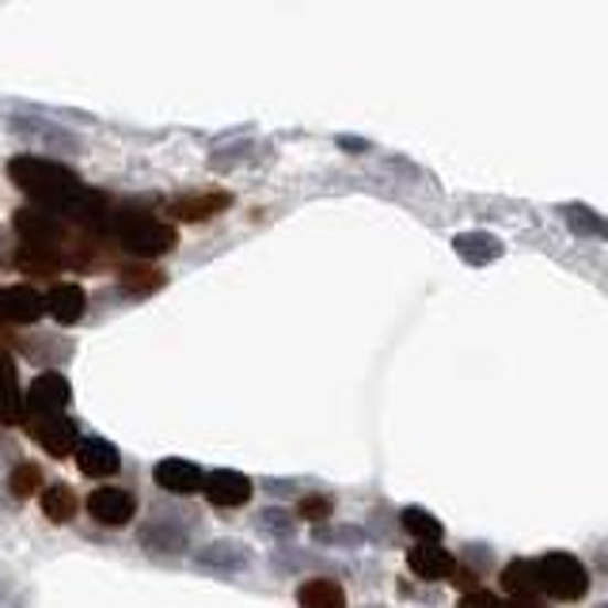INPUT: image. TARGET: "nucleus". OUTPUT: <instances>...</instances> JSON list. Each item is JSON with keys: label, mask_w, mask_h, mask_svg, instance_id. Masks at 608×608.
Wrapping results in <instances>:
<instances>
[{"label": "nucleus", "mask_w": 608, "mask_h": 608, "mask_svg": "<svg viewBox=\"0 0 608 608\" xmlns=\"http://www.w3.org/2000/svg\"><path fill=\"white\" fill-rule=\"evenodd\" d=\"M12 130H15V134H23V137H34V141L50 145V149H62V152H84V145L76 141L73 134L57 130V126L39 122V118H15Z\"/></svg>", "instance_id": "obj_22"}, {"label": "nucleus", "mask_w": 608, "mask_h": 608, "mask_svg": "<svg viewBox=\"0 0 608 608\" xmlns=\"http://www.w3.org/2000/svg\"><path fill=\"white\" fill-rule=\"evenodd\" d=\"M137 541H141V547H149V552L179 555L186 547V529L183 525H171V518L157 513V518L141 525V536H137Z\"/></svg>", "instance_id": "obj_14"}, {"label": "nucleus", "mask_w": 608, "mask_h": 608, "mask_svg": "<svg viewBox=\"0 0 608 608\" xmlns=\"http://www.w3.org/2000/svg\"><path fill=\"white\" fill-rule=\"evenodd\" d=\"M8 175L23 194L34 199V210L50 213L57 221H73V225L103 233L110 225V202L107 194L84 186L65 164H54L46 157H15L8 164Z\"/></svg>", "instance_id": "obj_1"}, {"label": "nucleus", "mask_w": 608, "mask_h": 608, "mask_svg": "<svg viewBox=\"0 0 608 608\" xmlns=\"http://www.w3.org/2000/svg\"><path fill=\"white\" fill-rule=\"evenodd\" d=\"M46 308L57 323H76L84 312H88V294H84L81 286H73V281H62V286L50 289Z\"/></svg>", "instance_id": "obj_19"}, {"label": "nucleus", "mask_w": 608, "mask_h": 608, "mask_svg": "<svg viewBox=\"0 0 608 608\" xmlns=\"http://www.w3.org/2000/svg\"><path fill=\"white\" fill-rule=\"evenodd\" d=\"M0 323H4V312H0Z\"/></svg>", "instance_id": "obj_34"}, {"label": "nucleus", "mask_w": 608, "mask_h": 608, "mask_svg": "<svg viewBox=\"0 0 608 608\" xmlns=\"http://www.w3.org/2000/svg\"><path fill=\"white\" fill-rule=\"evenodd\" d=\"M370 608H381V605H370Z\"/></svg>", "instance_id": "obj_35"}, {"label": "nucleus", "mask_w": 608, "mask_h": 608, "mask_svg": "<svg viewBox=\"0 0 608 608\" xmlns=\"http://www.w3.org/2000/svg\"><path fill=\"white\" fill-rule=\"evenodd\" d=\"M88 513L107 529H122L134 521L137 513V499L122 487H99V491L88 494Z\"/></svg>", "instance_id": "obj_7"}, {"label": "nucleus", "mask_w": 608, "mask_h": 608, "mask_svg": "<svg viewBox=\"0 0 608 608\" xmlns=\"http://www.w3.org/2000/svg\"><path fill=\"white\" fill-rule=\"evenodd\" d=\"M202 491L205 499L213 502V506H244L247 499H252V479L244 472H233V468H217V472H210L202 479Z\"/></svg>", "instance_id": "obj_8"}, {"label": "nucleus", "mask_w": 608, "mask_h": 608, "mask_svg": "<svg viewBox=\"0 0 608 608\" xmlns=\"http://www.w3.org/2000/svg\"><path fill=\"white\" fill-rule=\"evenodd\" d=\"M499 586L510 601H536L541 582H536V559H510L499 575Z\"/></svg>", "instance_id": "obj_13"}, {"label": "nucleus", "mask_w": 608, "mask_h": 608, "mask_svg": "<svg viewBox=\"0 0 608 608\" xmlns=\"http://www.w3.org/2000/svg\"><path fill=\"white\" fill-rule=\"evenodd\" d=\"M252 563V552L236 541H217L199 552V567L217 570V575H233V570H244Z\"/></svg>", "instance_id": "obj_18"}, {"label": "nucleus", "mask_w": 608, "mask_h": 608, "mask_svg": "<svg viewBox=\"0 0 608 608\" xmlns=\"http://www.w3.org/2000/svg\"><path fill=\"white\" fill-rule=\"evenodd\" d=\"M15 267L34 278H50L65 267V247H50V244H20L15 247Z\"/></svg>", "instance_id": "obj_16"}, {"label": "nucleus", "mask_w": 608, "mask_h": 608, "mask_svg": "<svg viewBox=\"0 0 608 608\" xmlns=\"http://www.w3.org/2000/svg\"><path fill=\"white\" fill-rule=\"evenodd\" d=\"M152 479H157V487L160 491H168V494H194V491H202V468L199 465H191V460H160L157 468H152Z\"/></svg>", "instance_id": "obj_11"}, {"label": "nucleus", "mask_w": 608, "mask_h": 608, "mask_svg": "<svg viewBox=\"0 0 608 608\" xmlns=\"http://www.w3.org/2000/svg\"><path fill=\"white\" fill-rule=\"evenodd\" d=\"M4 597H8V570L0 567V601H4Z\"/></svg>", "instance_id": "obj_33"}, {"label": "nucleus", "mask_w": 608, "mask_h": 608, "mask_svg": "<svg viewBox=\"0 0 608 608\" xmlns=\"http://www.w3.org/2000/svg\"><path fill=\"white\" fill-rule=\"evenodd\" d=\"M23 396L20 381H15V362L12 354L0 350V426H20L23 423Z\"/></svg>", "instance_id": "obj_17"}, {"label": "nucleus", "mask_w": 608, "mask_h": 608, "mask_svg": "<svg viewBox=\"0 0 608 608\" xmlns=\"http://www.w3.org/2000/svg\"><path fill=\"white\" fill-rule=\"evenodd\" d=\"M407 567H410V575L423 582H449L457 559H452L441 544H415L407 552Z\"/></svg>", "instance_id": "obj_10"}, {"label": "nucleus", "mask_w": 608, "mask_h": 608, "mask_svg": "<svg viewBox=\"0 0 608 608\" xmlns=\"http://www.w3.org/2000/svg\"><path fill=\"white\" fill-rule=\"evenodd\" d=\"M42 513H46L54 525H65L68 518L76 513V494L68 483H50L42 487Z\"/></svg>", "instance_id": "obj_23"}, {"label": "nucleus", "mask_w": 608, "mask_h": 608, "mask_svg": "<svg viewBox=\"0 0 608 608\" xmlns=\"http://www.w3.org/2000/svg\"><path fill=\"white\" fill-rule=\"evenodd\" d=\"M259 529L274 536H294V513L286 510H263L259 513Z\"/></svg>", "instance_id": "obj_29"}, {"label": "nucleus", "mask_w": 608, "mask_h": 608, "mask_svg": "<svg viewBox=\"0 0 608 608\" xmlns=\"http://www.w3.org/2000/svg\"><path fill=\"white\" fill-rule=\"evenodd\" d=\"M39 487H46V483H42V468L39 465H15L12 476H8V494H12V499H20V502L31 499Z\"/></svg>", "instance_id": "obj_26"}, {"label": "nucleus", "mask_w": 608, "mask_h": 608, "mask_svg": "<svg viewBox=\"0 0 608 608\" xmlns=\"http://www.w3.org/2000/svg\"><path fill=\"white\" fill-rule=\"evenodd\" d=\"M399 521H404V529L415 536V544H441V521L434 518V513L410 506V510L399 513Z\"/></svg>", "instance_id": "obj_25"}, {"label": "nucleus", "mask_w": 608, "mask_h": 608, "mask_svg": "<svg viewBox=\"0 0 608 608\" xmlns=\"http://www.w3.org/2000/svg\"><path fill=\"white\" fill-rule=\"evenodd\" d=\"M457 608H506V605H502V597H499V594H491V589L479 586V589H472V594L460 597Z\"/></svg>", "instance_id": "obj_30"}, {"label": "nucleus", "mask_w": 608, "mask_h": 608, "mask_svg": "<svg viewBox=\"0 0 608 608\" xmlns=\"http://www.w3.org/2000/svg\"><path fill=\"white\" fill-rule=\"evenodd\" d=\"M110 228H115L118 244L130 255H137V259H157V255H164L179 244L175 228H171L168 221L152 217L141 205H118V210L110 213Z\"/></svg>", "instance_id": "obj_2"}, {"label": "nucleus", "mask_w": 608, "mask_h": 608, "mask_svg": "<svg viewBox=\"0 0 608 608\" xmlns=\"http://www.w3.org/2000/svg\"><path fill=\"white\" fill-rule=\"evenodd\" d=\"M297 605L301 608H346V589L331 578H308L297 589Z\"/></svg>", "instance_id": "obj_20"}, {"label": "nucleus", "mask_w": 608, "mask_h": 608, "mask_svg": "<svg viewBox=\"0 0 608 608\" xmlns=\"http://www.w3.org/2000/svg\"><path fill=\"white\" fill-rule=\"evenodd\" d=\"M12 228L15 236H20V244H50V247H65L68 239V228L62 225L57 217H50V213L34 210V205H28V210H15L12 217Z\"/></svg>", "instance_id": "obj_5"}, {"label": "nucleus", "mask_w": 608, "mask_h": 608, "mask_svg": "<svg viewBox=\"0 0 608 608\" xmlns=\"http://www.w3.org/2000/svg\"><path fill=\"white\" fill-rule=\"evenodd\" d=\"M536 582H541V594H547L552 601L563 605H578L589 597V567L570 552H547L536 559Z\"/></svg>", "instance_id": "obj_3"}, {"label": "nucleus", "mask_w": 608, "mask_h": 608, "mask_svg": "<svg viewBox=\"0 0 608 608\" xmlns=\"http://www.w3.org/2000/svg\"><path fill=\"white\" fill-rule=\"evenodd\" d=\"M567 221H570V228H575L578 236L608 239V221H601L594 210H586V205H567Z\"/></svg>", "instance_id": "obj_27"}, {"label": "nucleus", "mask_w": 608, "mask_h": 608, "mask_svg": "<svg viewBox=\"0 0 608 608\" xmlns=\"http://www.w3.org/2000/svg\"><path fill=\"white\" fill-rule=\"evenodd\" d=\"M228 205H233V194H225V191L183 194V199H175L168 205V213L175 221H210V217H217L221 210H228Z\"/></svg>", "instance_id": "obj_15"}, {"label": "nucleus", "mask_w": 608, "mask_h": 608, "mask_svg": "<svg viewBox=\"0 0 608 608\" xmlns=\"http://www.w3.org/2000/svg\"><path fill=\"white\" fill-rule=\"evenodd\" d=\"M118 281H122V289L130 297H149L164 286V274H160L157 267H141V263H134V267L118 270Z\"/></svg>", "instance_id": "obj_24"}, {"label": "nucleus", "mask_w": 608, "mask_h": 608, "mask_svg": "<svg viewBox=\"0 0 608 608\" xmlns=\"http://www.w3.org/2000/svg\"><path fill=\"white\" fill-rule=\"evenodd\" d=\"M331 510H335V506H331L328 494H305V499L297 502V518L316 521V525H320V521H328Z\"/></svg>", "instance_id": "obj_28"}, {"label": "nucleus", "mask_w": 608, "mask_h": 608, "mask_svg": "<svg viewBox=\"0 0 608 608\" xmlns=\"http://www.w3.org/2000/svg\"><path fill=\"white\" fill-rule=\"evenodd\" d=\"M73 460H76V468H81L84 476H92V479H107V476H115L118 468H122L118 449L110 441H103V438H84L81 445H76Z\"/></svg>", "instance_id": "obj_9"}, {"label": "nucleus", "mask_w": 608, "mask_h": 608, "mask_svg": "<svg viewBox=\"0 0 608 608\" xmlns=\"http://www.w3.org/2000/svg\"><path fill=\"white\" fill-rule=\"evenodd\" d=\"M597 563H601V570L608 575V544H605V547H597Z\"/></svg>", "instance_id": "obj_32"}, {"label": "nucleus", "mask_w": 608, "mask_h": 608, "mask_svg": "<svg viewBox=\"0 0 608 608\" xmlns=\"http://www.w3.org/2000/svg\"><path fill=\"white\" fill-rule=\"evenodd\" d=\"M0 312L4 323H34L46 312V297H39L31 286H8L0 289Z\"/></svg>", "instance_id": "obj_12"}, {"label": "nucleus", "mask_w": 608, "mask_h": 608, "mask_svg": "<svg viewBox=\"0 0 608 608\" xmlns=\"http://www.w3.org/2000/svg\"><path fill=\"white\" fill-rule=\"evenodd\" d=\"M601 608H608V601H605V605H601Z\"/></svg>", "instance_id": "obj_36"}, {"label": "nucleus", "mask_w": 608, "mask_h": 608, "mask_svg": "<svg viewBox=\"0 0 608 608\" xmlns=\"http://www.w3.org/2000/svg\"><path fill=\"white\" fill-rule=\"evenodd\" d=\"M452 247H457V255L465 263H472V267H483V263H494L502 255V239L491 236V233H460L452 239Z\"/></svg>", "instance_id": "obj_21"}, {"label": "nucleus", "mask_w": 608, "mask_h": 608, "mask_svg": "<svg viewBox=\"0 0 608 608\" xmlns=\"http://www.w3.org/2000/svg\"><path fill=\"white\" fill-rule=\"evenodd\" d=\"M23 426H28L31 438L57 460L73 457L76 445H81V430H76V423L65 415H31V418H23Z\"/></svg>", "instance_id": "obj_4"}, {"label": "nucleus", "mask_w": 608, "mask_h": 608, "mask_svg": "<svg viewBox=\"0 0 608 608\" xmlns=\"http://www.w3.org/2000/svg\"><path fill=\"white\" fill-rule=\"evenodd\" d=\"M506 608H547V605L541 601V597H536V601H510Z\"/></svg>", "instance_id": "obj_31"}, {"label": "nucleus", "mask_w": 608, "mask_h": 608, "mask_svg": "<svg viewBox=\"0 0 608 608\" xmlns=\"http://www.w3.org/2000/svg\"><path fill=\"white\" fill-rule=\"evenodd\" d=\"M68 399H73V388H68L62 373H39L31 381L28 396H23V407H28L31 415H62Z\"/></svg>", "instance_id": "obj_6"}]
</instances>
